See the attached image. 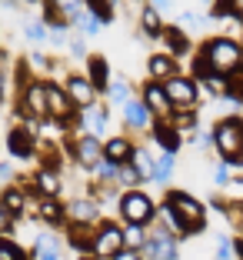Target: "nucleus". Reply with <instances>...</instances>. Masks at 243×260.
Wrapping results in <instances>:
<instances>
[{
	"instance_id": "obj_1",
	"label": "nucleus",
	"mask_w": 243,
	"mask_h": 260,
	"mask_svg": "<svg viewBox=\"0 0 243 260\" xmlns=\"http://www.w3.org/2000/svg\"><path fill=\"white\" fill-rule=\"evenodd\" d=\"M157 217L177 240L180 237H193V234H200V230L206 227V207L200 204L193 193H187V190H167V197H163V204H160Z\"/></svg>"
},
{
	"instance_id": "obj_2",
	"label": "nucleus",
	"mask_w": 243,
	"mask_h": 260,
	"mask_svg": "<svg viewBox=\"0 0 243 260\" xmlns=\"http://www.w3.org/2000/svg\"><path fill=\"white\" fill-rule=\"evenodd\" d=\"M243 70V47L233 37H210L197 54H193V74L197 80H230V77Z\"/></svg>"
},
{
	"instance_id": "obj_3",
	"label": "nucleus",
	"mask_w": 243,
	"mask_h": 260,
	"mask_svg": "<svg viewBox=\"0 0 243 260\" xmlns=\"http://www.w3.org/2000/svg\"><path fill=\"white\" fill-rule=\"evenodd\" d=\"M213 147L220 150V164L243 167V120L240 117H223L213 127Z\"/></svg>"
},
{
	"instance_id": "obj_4",
	"label": "nucleus",
	"mask_w": 243,
	"mask_h": 260,
	"mask_svg": "<svg viewBox=\"0 0 243 260\" xmlns=\"http://www.w3.org/2000/svg\"><path fill=\"white\" fill-rule=\"evenodd\" d=\"M157 200L150 197L147 190H123L117 197V214H120L123 223H153L157 220Z\"/></svg>"
},
{
	"instance_id": "obj_5",
	"label": "nucleus",
	"mask_w": 243,
	"mask_h": 260,
	"mask_svg": "<svg viewBox=\"0 0 243 260\" xmlns=\"http://www.w3.org/2000/svg\"><path fill=\"white\" fill-rule=\"evenodd\" d=\"M14 114H20L23 123H27V120H47V80L30 77V80L20 87Z\"/></svg>"
},
{
	"instance_id": "obj_6",
	"label": "nucleus",
	"mask_w": 243,
	"mask_h": 260,
	"mask_svg": "<svg viewBox=\"0 0 243 260\" xmlns=\"http://www.w3.org/2000/svg\"><path fill=\"white\" fill-rule=\"evenodd\" d=\"M163 90H167V100L170 107H173V114H187V110H197L200 104V90H197V80L193 77H170L167 84H163Z\"/></svg>"
},
{
	"instance_id": "obj_7",
	"label": "nucleus",
	"mask_w": 243,
	"mask_h": 260,
	"mask_svg": "<svg viewBox=\"0 0 243 260\" xmlns=\"http://www.w3.org/2000/svg\"><path fill=\"white\" fill-rule=\"evenodd\" d=\"M80 114V110L74 107V100L67 97V90H63V84H53V80H47V120H53L57 127H74V117Z\"/></svg>"
},
{
	"instance_id": "obj_8",
	"label": "nucleus",
	"mask_w": 243,
	"mask_h": 260,
	"mask_svg": "<svg viewBox=\"0 0 243 260\" xmlns=\"http://www.w3.org/2000/svg\"><path fill=\"white\" fill-rule=\"evenodd\" d=\"M140 253H144V260H180V244L163 223H157V227H150V240Z\"/></svg>"
},
{
	"instance_id": "obj_9",
	"label": "nucleus",
	"mask_w": 243,
	"mask_h": 260,
	"mask_svg": "<svg viewBox=\"0 0 243 260\" xmlns=\"http://www.w3.org/2000/svg\"><path fill=\"white\" fill-rule=\"evenodd\" d=\"M123 250V227L114 220H100L97 223V237H93V257L100 260H114Z\"/></svg>"
},
{
	"instance_id": "obj_10",
	"label": "nucleus",
	"mask_w": 243,
	"mask_h": 260,
	"mask_svg": "<svg viewBox=\"0 0 243 260\" xmlns=\"http://www.w3.org/2000/svg\"><path fill=\"white\" fill-rule=\"evenodd\" d=\"M70 153H74L77 167H84V170H90V174H93V167L103 160V144H100V137L80 134L77 140H70Z\"/></svg>"
},
{
	"instance_id": "obj_11",
	"label": "nucleus",
	"mask_w": 243,
	"mask_h": 260,
	"mask_svg": "<svg viewBox=\"0 0 243 260\" xmlns=\"http://www.w3.org/2000/svg\"><path fill=\"white\" fill-rule=\"evenodd\" d=\"M37 147H40L37 137H33L23 123H14V127L7 130V153L14 160H30V157H37Z\"/></svg>"
},
{
	"instance_id": "obj_12",
	"label": "nucleus",
	"mask_w": 243,
	"mask_h": 260,
	"mask_svg": "<svg viewBox=\"0 0 243 260\" xmlns=\"http://www.w3.org/2000/svg\"><path fill=\"white\" fill-rule=\"evenodd\" d=\"M140 104L150 110L153 120H170V117H173V107H170L163 84H153V80H147L144 90H140Z\"/></svg>"
},
{
	"instance_id": "obj_13",
	"label": "nucleus",
	"mask_w": 243,
	"mask_h": 260,
	"mask_svg": "<svg viewBox=\"0 0 243 260\" xmlns=\"http://www.w3.org/2000/svg\"><path fill=\"white\" fill-rule=\"evenodd\" d=\"M63 90H67L70 100H74L77 110H84V107H90V104H97V90H93V84L87 80L84 74H67Z\"/></svg>"
},
{
	"instance_id": "obj_14",
	"label": "nucleus",
	"mask_w": 243,
	"mask_h": 260,
	"mask_svg": "<svg viewBox=\"0 0 243 260\" xmlns=\"http://www.w3.org/2000/svg\"><path fill=\"white\" fill-rule=\"evenodd\" d=\"M67 217H70V223H90V227H97L103 220V210H100V204L93 197H77L67 204Z\"/></svg>"
},
{
	"instance_id": "obj_15",
	"label": "nucleus",
	"mask_w": 243,
	"mask_h": 260,
	"mask_svg": "<svg viewBox=\"0 0 243 260\" xmlns=\"http://www.w3.org/2000/svg\"><path fill=\"white\" fill-rule=\"evenodd\" d=\"M150 137L160 144L163 153H173V157H177V150H180V144H183V134L170 120H153L150 123Z\"/></svg>"
},
{
	"instance_id": "obj_16",
	"label": "nucleus",
	"mask_w": 243,
	"mask_h": 260,
	"mask_svg": "<svg viewBox=\"0 0 243 260\" xmlns=\"http://www.w3.org/2000/svg\"><path fill=\"white\" fill-rule=\"evenodd\" d=\"M133 140L130 137H110L103 144V160L107 164H114V167H123V164H130L133 160Z\"/></svg>"
},
{
	"instance_id": "obj_17",
	"label": "nucleus",
	"mask_w": 243,
	"mask_h": 260,
	"mask_svg": "<svg viewBox=\"0 0 243 260\" xmlns=\"http://www.w3.org/2000/svg\"><path fill=\"white\" fill-rule=\"evenodd\" d=\"M37 220L50 223V227H63L67 223V204H60V197H40L37 200Z\"/></svg>"
},
{
	"instance_id": "obj_18",
	"label": "nucleus",
	"mask_w": 243,
	"mask_h": 260,
	"mask_svg": "<svg viewBox=\"0 0 243 260\" xmlns=\"http://www.w3.org/2000/svg\"><path fill=\"white\" fill-rule=\"evenodd\" d=\"M77 127H84V134H90V137H100L107 130V107L103 104H90V107L80 110V117H77Z\"/></svg>"
},
{
	"instance_id": "obj_19",
	"label": "nucleus",
	"mask_w": 243,
	"mask_h": 260,
	"mask_svg": "<svg viewBox=\"0 0 243 260\" xmlns=\"http://www.w3.org/2000/svg\"><path fill=\"white\" fill-rule=\"evenodd\" d=\"M93 237H97V227H90V223H70L67 227V244L74 247L80 257L93 253Z\"/></svg>"
},
{
	"instance_id": "obj_20",
	"label": "nucleus",
	"mask_w": 243,
	"mask_h": 260,
	"mask_svg": "<svg viewBox=\"0 0 243 260\" xmlns=\"http://www.w3.org/2000/svg\"><path fill=\"white\" fill-rule=\"evenodd\" d=\"M87 80L93 84L97 93H107V87H110V63H107L103 54H90L87 57Z\"/></svg>"
},
{
	"instance_id": "obj_21",
	"label": "nucleus",
	"mask_w": 243,
	"mask_h": 260,
	"mask_svg": "<svg viewBox=\"0 0 243 260\" xmlns=\"http://www.w3.org/2000/svg\"><path fill=\"white\" fill-rule=\"evenodd\" d=\"M30 257L33 260H60V237L50 234V230H40L37 237H33Z\"/></svg>"
},
{
	"instance_id": "obj_22",
	"label": "nucleus",
	"mask_w": 243,
	"mask_h": 260,
	"mask_svg": "<svg viewBox=\"0 0 243 260\" xmlns=\"http://www.w3.org/2000/svg\"><path fill=\"white\" fill-rule=\"evenodd\" d=\"M160 40L167 44V54L170 57H187L193 50V44H190V37H187V30H183V27H167V23H163Z\"/></svg>"
},
{
	"instance_id": "obj_23",
	"label": "nucleus",
	"mask_w": 243,
	"mask_h": 260,
	"mask_svg": "<svg viewBox=\"0 0 243 260\" xmlns=\"http://www.w3.org/2000/svg\"><path fill=\"white\" fill-rule=\"evenodd\" d=\"M147 70H150V80L153 84H167L170 77H177V57L170 54H153L150 60H147Z\"/></svg>"
},
{
	"instance_id": "obj_24",
	"label": "nucleus",
	"mask_w": 243,
	"mask_h": 260,
	"mask_svg": "<svg viewBox=\"0 0 243 260\" xmlns=\"http://www.w3.org/2000/svg\"><path fill=\"white\" fill-rule=\"evenodd\" d=\"M0 204L14 214V220H20L27 214V184H10L7 190H0Z\"/></svg>"
},
{
	"instance_id": "obj_25",
	"label": "nucleus",
	"mask_w": 243,
	"mask_h": 260,
	"mask_svg": "<svg viewBox=\"0 0 243 260\" xmlns=\"http://www.w3.org/2000/svg\"><path fill=\"white\" fill-rule=\"evenodd\" d=\"M30 187L40 193V197H60L63 180H60V174H57V170H37V174H33V180H30Z\"/></svg>"
},
{
	"instance_id": "obj_26",
	"label": "nucleus",
	"mask_w": 243,
	"mask_h": 260,
	"mask_svg": "<svg viewBox=\"0 0 243 260\" xmlns=\"http://www.w3.org/2000/svg\"><path fill=\"white\" fill-rule=\"evenodd\" d=\"M123 117H127V123H130L133 130H147V127L153 123L150 110H147L140 100H127V104H123Z\"/></svg>"
},
{
	"instance_id": "obj_27",
	"label": "nucleus",
	"mask_w": 243,
	"mask_h": 260,
	"mask_svg": "<svg viewBox=\"0 0 243 260\" xmlns=\"http://www.w3.org/2000/svg\"><path fill=\"white\" fill-rule=\"evenodd\" d=\"M147 240H150V230L144 227V223H123V247L127 250H144Z\"/></svg>"
},
{
	"instance_id": "obj_28",
	"label": "nucleus",
	"mask_w": 243,
	"mask_h": 260,
	"mask_svg": "<svg viewBox=\"0 0 243 260\" xmlns=\"http://www.w3.org/2000/svg\"><path fill=\"white\" fill-rule=\"evenodd\" d=\"M114 184H120L123 190H140V184H144V174L137 170V164L130 160V164H123V167H117Z\"/></svg>"
},
{
	"instance_id": "obj_29",
	"label": "nucleus",
	"mask_w": 243,
	"mask_h": 260,
	"mask_svg": "<svg viewBox=\"0 0 243 260\" xmlns=\"http://www.w3.org/2000/svg\"><path fill=\"white\" fill-rule=\"evenodd\" d=\"M140 30L160 40V34H163V17H160L153 7H144V14H140Z\"/></svg>"
},
{
	"instance_id": "obj_30",
	"label": "nucleus",
	"mask_w": 243,
	"mask_h": 260,
	"mask_svg": "<svg viewBox=\"0 0 243 260\" xmlns=\"http://www.w3.org/2000/svg\"><path fill=\"white\" fill-rule=\"evenodd\" d=\"M0 260H33L30 250H23L14 237H0Z\"/></svg>"
},
{
	"instance_id": "obj_31",
	"label": "nucleus",
	"mask_w": 243,
	"mask_h": 260,
	"mask_svg": "<svg viewBox=\"0 0 243 260\" xmlns=\"http://www.w3.org/2000/svg\"><path fill=\"white\" fill-rule=\"evenodd\" d=\"M23 34L30 37V44H47V40H50V30L44 27V20H40V17H27Z\"/></svg>"
},
{
	"instance_id": "obj_32",
	"label": "nucleus",
	"mask_w": 243,
	"mask_h": 260,
	"mask_svg": "<svg viewBox=\"0 0 243 260\" xmlns=\"http://www.w3.org/2000/svg\"><path fill=\"white\" fill-rule=\"evenodd\" d=\"M107 97L114 100V104H120V107L127 104V100H133V97H130V84L123 80V77H110V87H107Z\"/></svg>"
},
{
	"instance_id": "obj_33",
	"label": "nucleus",
	"mask_w": 243,
	"mask_h": 260,
	"mask_svg": "<svg viewBox=\"0 0 243 260\" xmlns=\"http://www.w3.org/2000/svg\"><path fill=\"white\" fill-rule=\"evenodd\" d=\"M84 7H87V14H93L100 23H103V27L114 20V7H110L107 0H84Z\"/></svg>"
},
{
	"instance_id": "obj_34",
	"label": "nucleus",
	"mask_w": 243,
	"mask_h": 260,
	"mask_svg": "<svg viewBox=\"0 0 243 260\" xmlns=\"http://www.w3.org/2000/svg\"><path fill=\"white\" fill-rule=\"evenodd\" d=\"M170 174H173V153H163V157H157V164H153V177H150V180L167 184Z\"/></svg>"
},
{
	"instance_id": "obj_35",
	"label": "nucleus",
	"mask_w": 243,
	"mask_h": 260,
	"mask_svg": "<svg viewBox=\"0 0 243 260\" xmlns=\"http://www.w3.org/2000/svg\"><path fill=\"white\" fill-rule=\"evenodd\" d=\"M74 27H80V34H84V37H97V34L103 30V23H100L93 14H87V10L74 20Z\"/></svg>"
},
{
	"instance_id": "obj_36",
	"label": "nucleus",
	"mask_w": 243,
	"mask_h": 260,
	"mask_svg": "<svg viewBox=\"0 0 243 260\" xmlns=\"http://www.w3.org/2000/svg\"><path fill=\"white\" fill-rule=\"evenodd\" d=\"M93 177H97V184H114L117 167H114V164H107V160H100L97 167H93Z\"/></svg>"
},
{
	"instance_id": "obj_37",
	"label": "nucleus",
	"mask_w": 243,
	"mask_h": 260,
	"mask_svg": "<svg viewBox=\"0 0 243 260\" xmlns=\"http://www.w3.org/2000/svg\"><path fill=\"white\" fill-rule=\"evenodd\" d=\"M230 14L240 17L236 14V0H217V4H213V17H217V20H227Z\"/></svg>"
},
{
	"instance_id": "obj_38",
	"label": "nucleus",
	"mask_w": 243,
	"mask_h": 260,
	"mask_svg": "<svg viewBox=\"0 0 243 260\" xmlns=\"http://www.w3.org/2000/svg\"><path fill=\"white\" fill-rule=\"evenodd\" d=\"M227 97H233V100H243V70H236V74L227 80Z\"/></svg>"
},
{
	"instance_id": "obj_39",
	"label": "nucleus",
	"mask_w": 243,
	"mask_h": 260,
	"mask_svg": "<svg viewBox=\"0 0 243 260\" xmlns=\"http://www.w3.org/2000/svg\"><path fill=\"white\" fill-rule=\"evenodd\" d=\"M14 177H17V167L10 160H0V190H7L14 184Z\"/></svg>"
},
{
	"instance_id": "obj_40",
	"label": "nucleus",
	"mask_w": 243,
	"mask_h": 260,
	"mask_svg": "<svg viewBox=\"0 0 243 260\" xmlns=\"http://www.w3.org/2000/svg\"><path fill=\"white\" fill-rule=\"evenodd\" d=\"M10 234H14V214L0 204V237H10Z\"/></svg>"
},
{
	"instance_id": "obj_41",
	"label": "nucleus",
	"mask_w": 243,
	"mask_h": 260,
	"mask_svg": "<svg viewBox=\"0 0 243 260\" xmlns=\"http://www.w3.org/2000/svg\"><path fill=\"white\" fill-rule=\"evenodd\" d=\"M213 260H233V240H230V237L217 240V257H213Z\"/></svg>"
},
{
	"instance_id": "obj_42",
	"label": "nucleus",
	"mask_w": 243,
	"mask_h": 260,
	"mask_svg": "<svg viewBox=\"0 0 243 260\" xmlns=\"http://www.w3.org/2000/svg\"><path fill=\"white\" fill-rule=\"evenodd\" d=\"M70 54H74V57H84V60H87V57H90V54H87V47H84V37H70Z\"/></svg>"
},
{
	"instance_id": "obj_43",
	"label": "nucleus",
	"mask_w": 243,
	"mask_h": 260,
	"mask_svg": "<svg viewBox=\"0 0 243 260\" xmlns=\"http://www.w3.org/2000/svg\"><path fill=\"white\" fill-rule=\"evenodd\" d=\"M30 63H33L37 70H47V67H50V60H47V57L40 54V50H33V54H30Z\"/></svg>"
},
{
	"instance_id": "obj_44",
	"label": "nucleus",
	"mask_w": 243,
	"mask_h": 260,
	"mask_svg": "<svg viewBox=\"0 0 243 260\" xmlns=\"http://www.w3.org/2000/svg\"><path fill=\"white\" fill-rule=\"evenodd\" d=\"M180 23H183V27H197V23H200V17L193 14V10H183V14H180Z\"/></svg>"
},
{
	"instance_id": "obj_45",
	"label": "nucleus",
	"mask_w": 243,
	"mask_h": 260,
	"mask_svg": "<svg viewBox=\"0 0 243 260\" xmlns=\"http://www.w3.org/2000/svg\"><path fill=\"white\" fill-rule=\"evenodd\" d=\"M217 184H220V187L230 184V167H227V164H220V167H217Z\"/></svg>"
},
{
	"instance_id": "obj_46",
	"label": "nucleus",
	"mask_w": 243,
	"mask_h": 260,
	"mask_svg": "<svg viewBox=\"0 0 243 260\" xmlns=\"http://www.w3.org/2000/svg\"><path fill=\"white\" fill-rule=\"evenodd\" d=\"M114 260H144V253H137V250H127V247H123V250L117 253Z\"/></svg>"
},
{
	"instance_id": "obj_47",
	"label": "nucleus",
	"mask_w": 243,
	"mask_h": 260,
	"mask_svg": "<svg viewBox=\"0 0 243 260\" xmlns=\"http://www.w3.org/2000/svg\"><path fill=\"white\" fill-rule=\"evenodd\" d=\"M150 7L157 10V14H167V10H170V0H150Z\"/></svg>"
},
{
	"instance_id": "obj_48",
	"label": "nucleus",
	"mask_w": 243,
	"mask_h": 260,
	"mask_svg": "<svg viewBox=\"0 0 243 260\" xmlns=\"http://www.w3.org/2000/svg\"><path fill=\"white\" fill-rule=\"evenodd\" d=\"M4 97H7V70L0 67V104H4Z\"/></svg>"
},
{
	"instance_id": "obj_49",
	"label": "nucleus",
	"mask_w": 243,
	"mask_h": 260,
	"mask_svg": "<svg viewBox=\"0 0 243 260\" xmlns=\"http://www.w3.org/2000/svg\"><path fill=\"white\" fill-rule=\"evenodd\" d=\"M0 4H7V7H23L27 0H0Z\"/></svg>"
},
{
	"instance_id": "obj_50",
	"label": "nucleus",
	"mask_w": 243,
	"mask_h": 260,
	"mask_svg": "<svg viewBox=\"0 0 243 260\" xmlns=\"http://www.w3.org/2000/svg\"><path fill=\"white\" fill-rule=\"evenodd\" d=\"M80 260H100V257H93V253H87V257H80Z\"/></svg>"
},
{
	"instance_id": "obj_51",
	"label": "nucleus",
	"mask_w": 243,
	"mask_h": 260,
	"mask_svg": "<svg viewBox=\"0 0 243 260\" xmlns=\"http://www.w3.org/2000/svg\"><path fill=\"white\" fill-rule=\"evenodd\" d=\"M107 4H110V7H114V4H117V0H107Z\"/></svg>"
},
{
	"instance_id": "obj_52",
	"label": "nucleus",
	"mask_w": 243,
	"mask_h": 260,
	"mask_svg": "<svg viewBox=\"0 0 243 260\" xmlns=\"http://www.w3.org/2000/svg\"><path fill=\"white\" fill-rule=\"evenodd\" d=\"M27 4H30V0H27Z\"/></svg>"
},
{
	"instance_id": "obj_53",
	"label": "nucleus",
	"mask_w": 243,
	"mask_h": 260,
	"mask_svg": "<svg viewBox=\"0 0 243 260\" xmlns=\"http://www.w3.org/2000/svg\"><path fill=\"white\" fill-rule=\"evenodd\" d=\"M240 47H243V44H240Z\"/></svg>"
}]
</instances>
